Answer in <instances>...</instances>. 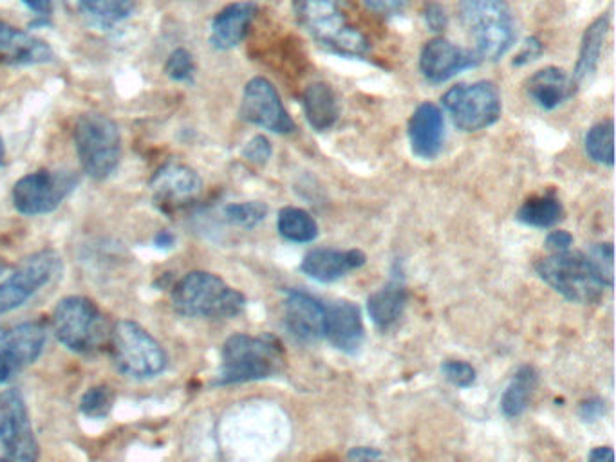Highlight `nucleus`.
<instances>
[{"label": "nucleus", "instance_id": "obj_25", "mask_svg": "<svg viewBox=\"0 0 616 462\" xmlns=\"http://www.w3.org/2000/svg\"><path fill=\"white\" fill-rule=\"evenodd\" d=\"M302 107L309 125L318 132L331 129L340 114L337 94L329 83H309L302 94Z\"/></svg>", "mask_w": 616, "mask_h": 462}, {"label": "nucleus", "instance_id": "obj_7", "mask_svg": "<svg viewBox=\"0 0 616 462\" xmlns=\"http://www.w3.org/2000/svg\"><path fill=\"white\" fill-rule=\"evenodd\" d=\"M111 354L120 372L135 380H150L167 366L163 346L140 323L121 320L111 332Z\"/></svg>", "mask_w": 616, "mask_h": 462}, {"label": "nucleus", "instance_id": "obj_48", "mask_svg": "<svg viewBox=\"0 0 616 462\" xmlns=\"http://www.w3.org/2000/svg\"><path fill=\"white\" fill-rule=\"evenodd\" d=\"M2 161H4V141L0 138V167H2Z\"/></svg>", "mask_w": 616, "mask_h": 462}, {"label": "nucleus", "instance_id": "obj_40", "mask_svg": "<svg viewBox=\"0 0 616 462\" xmlns=\"http://www.w3.org/2000/svg\"><path fill=\"white\" fill-rule=\"evenodd\" d=\"M364 4L375 13L393 17V14L404 11L405 6L409 4V0H364Z\"/></svg>", "mask_w": 616, "mask_h": 462}, {"label": "nucleus", "instance_id": "obj_3", "mask_svg": "<svg viewBox=\"0 0 616 462\" xmlns=\"http://www.w3.org/2000/svg\"><path fill=\"white\" fill-rule=\"evenodd\" d=\"M176 313L188 318H234L246 308V297L208 271H192L172 291Z\"/></svg>", "mask_w": 616, "mask_h": 462}, {"label": "nucleus", "instance_id": "obj_20", "mask_svg": "<svg viewBox=\"0 0 616 462\" xmlns=\"http://www.w3.org/2000/svg\"><path fill=\"white\" fill-rule=\"evenodd\" d=\"M51 46L33 34L0 22V62L10 66H40L53 60Z\"/></svg>", "mask_w": 616, "mask_h": 462}, {"label": "nucleus", "instance_id": "obj_39", "mask_svg": "<svg viewBox=\"0 0 616 462\" xmlns=\"http://www.w3.org/2000/svg\"><path fill=\"white\" fill-rule=\"evenodd\" d=\"M543 51H545L543 42H540L537 37H530V39H526V42L523 43V49H520L519 54L514 58V66L520 68V66L534 62V60H537V58L543 54Z\"/></svg>", "mask_w": 616, "mask_h": 462}, {"label": "nucleus", "instance_id": "obj_47", "mask_svg": "<svg viewBox=\"0 0 616 462\" xmlns=\"http://www.w3.org/2000/svg\"><path fill=\"white\" fill-rule=\"evenodd\" d=\"M155 244L159 250H170L176 244V237L170 231H159L158 235L155 237Z\"/></svg>", "mask_w": 616, "mask_h": 462}, {"label": "nucleus", "instance_id": "obj_37", "mask_svg": "<svg viewBox=\"0 0 616 462\" xmlns=\"http://www.w3.org/2000/svg\"><path fill=\"white\" fill-rule=\"evenodd\" d=\"M242 155H245L250 163L266 164L268 163V159L271 158V143L265 135H256V138H251V140L246 143L245 149H242Z\"/></svg>", "mask_w": 616, "mask_h": 462}, {"label": "nucleus", "instance_id": "obj_34", "mask_svg": "<svg viewBox=\"0 0 616 462\" xmlns=\"http://www.w3.org/2000/svg\"><path fill=\"white\" fill-rule=\"evenodd\" d=\"M586 255H588L589 262L603 280L604 285L612 289L613 282H615V270H613L615 268V251H613V244H609V242L595 244Z\"/></svg>", "mask_w": 616, "mask_h": 462}, {"label": "nucleus", "instance_id": "obj_16", "mask_svg": "<svg viewBox=\"0 0 616 462\" xmlns=\"http://www.w3.org/2000/svg\"><path fill=\"white\" fill-rule=\"evenodd\" d=\"M285 323L289 334L302 343H315L324 337L326 308L311 294L289 291L285 303Z\"/></svg>", "mask_w": 616, "mask_h": 462}, {"label": "nucleus", "instance_id": "obj_27", "mask_svg": "<svg viewBox=\"0 0 616 462\" xmlns=\"http://www.w3.org/2000/svg\"><path fill=\"white\" fill-rule=\"evenodd\" d=\"M77 4L92 26L111 29L129 19L136 0H77Z\"/></svg>", "mask_w": 616, "mask_h": 462}, {"label": "nucleus", "instance_id": "obj_5", "mask_svg": "<svg viewBox=\"0 0 616 462\" xmlns=\"http://www.w3.org/2000/svg\"><path fill=\"white\" fill-rule=\"evenodd\" d=\"M78 159L89 178L103 181L115 172L121 158L120 129L109 116L86 112L72 130Z\"/></svg>", "mask_w": 616, "mask_h": 462}, {"label": "nucleus", "instance_id": "obj_23", "mask_svg": "<svg viewBox=\"0 0 616 462\" xmlns=\"http://www.w3.org/2000/svg\"><path fill=\"white\" fill-rule=\"evenodd\" d=\"M46 346V329L40 323H20L2 340L0 351L17 363L20 371L39 360Z\"/></svg>", "mask_w": 616, "mask_h": 462}, {"label": "nucleus", "instance_id": "obj_26", "mask_svg": "<svg viewBox=\"0 0 616 462\" xmlns=\"http://www.w3.org/2000/svg\"><path fill=\"white\" fill-rule=\"evenodd\" d=\"M607 33H609V14L607 13L593 20L588 29L584 31L577 66H575L574 77H572L575 86H580L584 80L592 77L593 72L597 71Z\"/></svg>", "mask_w": 616, "mask_h": 462}, {"label": "nucleus", "instance_id": "obj_21", "mask_svg": "<svg viewBox=\"0 0 616 462\" xmlns=\"http://www.w3.org/2000/svg\"><path fill=\"white\" fill-rule=\"evenodd\" d=\"M256 14L257 4L251 0H239V2L222 8L213 17L212 28H210V43L219 51L237 48L250 31Z\"/></svg>", "mask_w": 616, "mask_h": 462}, {"label": "nucleus", "instance_id": "obj_50", "mask_svg": "<svg viewBox=\"0 0 616 462\" xmlns=\"http://www.w3.org/2000/svg\"><path fill=\"white\" fill-rule=\"evenodd\" d=\"M0 462H10V461H8V459L6 458H0Z\"/></svg>", "mask_w": 616, "mask_h": 462}, {"label": "nucleus", "instance_id": "obj_13", "mask_svg": "<svg viewBox=\"0 0 616 462\" xmlns=\"http://www.w3.org/2000/svg\"><path fill=\"white\" fill-rule=\"evenodd\" d=\"M239 114L248 123L271 130L275 134H291L295 130V121L286 111L279 91L262 77L251 78L246 83Z\"/></svg>", "mask_w": 616, "mask_h": 462}, {"label": "nucleus", "instance_id": "obj_14", "mask_svg": "<svg viewBox=\"0 0 616 462\" xmlns=\"http://www.w3.org/2000/svg\"><path fill=\"white\" fill-rule=\"evenodd\" d=\"M479 58L473 51L459 48L450 40L438 37L425 43L419 54V69L430 83H445L467 69L477 68Z\"/></svg>", "mask_w": 616, "mask_h": 462}, {"label": "nucleus", "instance_id": "obj_31", "mask_svg": "<svg viewBox=\"0 0 616 462\" xmlns=\"http://www.w3.org/2000/svg\"><path fill=\"white\" fill-rule=\"evenodd\" d=\"M586 152L597 163L613 167L615 163V121H600L593 125L586 134Z\"/></svg>", "mask_w": 616, "mask_h": 462}, {"label": "nucleus", "instance_id": "obj_9", "mask_svg": "<svg viewBox=\"0 0 616 462\" xmlns=\"http://www.w3.org/2000/svg\"><path fill=\"white\" fill-rule=\"evenodd\" d=\"M445 111L453 118L454 125L463 132H477L494 125L501 118V92L496 83H459L445 92Z\"/></svg>", "mask_w": 616, "mask_h": 462}, {"label": "nucleus", "instance_id": "obj_19", "mask_svg": "<svg viewBox=\"0 0 616 462\" xmlns=\"http://www.w3.org/2000/svg\"><path fill=\"white\" fill-rule=\"evenodd\" d=\"M367 257L360 250H332V248H317L304 257L300 270L308 274L309 279L329 284L342 279L351 271L360 270L366 264Z\"/></svg>", "mask_w": 616, "mask_h": 462}, {"label": "nucleus", "instance_id": "obj_28", "mask_svg": "<svg viewBox=\"0 0 616 462\" xmlns=\"http://www.w3.org/2000/svg\"><path fill=\"white\" fill-rule=\"evenodd\" d=\"M537 386V372L534 366H520L516 375L511 378L510 385L506 386L503 394L501 410L506 418H519L530 404L531 394Z\"/></svg>", "mask_w": 616, "mask_h": 462}, {"label": "nucleus", "instance_id": "obj_38", "mask_svg": "<svg viewBox=\"0 0 616 462\" xmlns=\"http://www.w3.org/2000/svg\"><path fill=\"white\" fill-rule=\"evenodd\" d=\"M425 24L429 26L430 31H444L448 24L447 11L439 2H427L424 10Z\"/></svg>", "mask_w": 616, "mask_h": 462}, {"label": "nucleus", "instance_id": "obj_35", "mask_svg": "<svg viewBox=\"0 0 616 462\" xmlns=\"http://www.w3.org/2000/svg\"><path fill=\"white\" fill-rule=\"evenodd\" d=\"M165 72H167V77L172 78L176 82H192L193 74H196V63H193L192 54L188 53L187 49H176L167 58Z\"/></svg>", "mask_w": 616, "mask_h": 462}, {"label": "nucleus", "instance_id": "obj_46", "mask_svg": "<svg viewBox=\"0 0 616 462\" xmlns=\"http://www.w3.org/2000/svg\"><path fill=\"white\" fill-rule=\"evenodd\" d=\"M588 462H615V452L609 446L593 448Z\"/></svg>", "mask_w": 616, "mask_h": 462}, {"label": "nucleus", "instance_id": "obj_10", "mask_svg": "<svg viewBox=\"0 0 616 462\" xmlns=\"http://www.w3.org/2000/svg\"><path fill=\"white\" fill-rule=\"evenodd\" d=\"M80 175L72 170H39L13 187V207L22 215H46L57 210L77 190Z\"/></svg>", "mask_w": 616, "mask_h": 462}, {"label": "nucleus", "instance_id": "obj_29", "mask_svg": "<svg viewBox=\"0 0 616 462\" xmlns=\"http://www.w3.org/2000/svg\"><path fill=\"white\" fill-rule=\"evenodd\" d=\"M277 228L286 241L306 244L318 237V224L302 208L286 207L279 212Z\"/></svg>", "mask_w": 616, "mask_h": 462}, {"label": "nucleus", "instance_id": "obj_41", "mask_svg": "<svg viewBox=\"0 0 616 462\" xmlns=\"http://www.w3.org/2000/svg\"><path fill=\"white\" fill-rule=\"evenodd\" d=\"M572 244H574V235L564 230L552 231L548 239H546V248H548L552 253L568 251Z\"/></svg>", "mask_w": 616, "mask_h": 462}, {"label": "nucleus", "instance_id": "obj_33", "mask_svg": "<svg viewBox=\"0 0 616 462\" xmlns=\"http://www.w3.org/2000/svg\"><path fill=\"white\" fill-rule=\"evenodd\" d=\"M116 394L111 386L98 385L87 390L80 400V410L86 418L103 419L115 406Z\"/></svg>", "mask_w": 616, "mask_h": 462}, {"label": "nucleus", "instance_id": "obj_6", "mask_svg": "<svg viewBox=\"0 0 616 462\" xmlns=\"http://www.w3.org/2000/svg\"><path fill=\"white\" fill-rule=\"evenodd\" d=\"M535 271L546 284L552 285L569 302L589 305L604 297L606 285L589 262L588 255L580 251L552 253L535 264Z\"/></svg>", "mask_w": 616, "mask_h": 462}, {"label": "nucleus", "instance_id": "obj_1", "mask_svg": "<svg viewBox=\"0 0 616 462\" xmlns=\"http://www.w3.org/2000/svg\"><path fill=\"white\" fill-rule=\"evenodd\" d=\"M294 11L297 22L331 53L349 58L369 53V40L347 22L340 0H294Z\"/></svg>", "mask_w": 616, "mask_h": 462}, {"label": "nucleus", "instance_id": "obj_45", "mask_svg": "<svg viewBox=\"0 0 616 462\" xmlns=\"http://www.w3.org/2000/svg\"><path fill=\"white\" fill-rule=\"evenodd\" d=\"M20 369L14 361L6 356L4 352L0 351V385L13 380L14 375L19 374Z\"/></svg>", "mask_w": 616, "mask_h": 462}, {"label": "nucleus", "instance_id": "obj_2", "mask_svg": "<svg viewBox=\"0 0 616 462\" xmlns=\"http://www.w3.org/2000/svg\"><path fill=\"white\" fill-rule=\"evenodd\" d=\"M459 20L476 43L479 60L496 62L516 42V19L506 0H459Z\"/></svg>", "mask_w": 616, "mask_h": 462}, {"label": "nucleus", "instance_id": "obj_4", "mask_svg": "<svg viewBox=\"0 0 616 462\" xmlns=\"http://www.w3.org/2000/svg\"><path fill=\"white\" fill-rule=\"evenodd\" d=\"M285 354L279 343L268 337L236 334L222 345V361L216 385H236L268 380L279 374Z\"/></svg>", "mask_w": 616, "mask_h": 462}, {"label": "nucleus", "instance_id": "obj_22", "mask_svg": "<svg viewBox=\"0 0 616 462\" xmlns=\"http://www.w3.org/2000/svg\"><path fill=\"white\" fill-rule=\"evenodd\" d=\"M575 89L574 78L560 68L540 69L526 83L528 97L546 111L563 106L564 101L574 97Z\"/></svg>", "mask_w": 616, "mask_h": 462}, {"label": "nucleus", "instance_id": "obj_36", "mask_svg": "<svg viewBox=\"0 0 616 462\" xmlns=\"http://www.w3.org/2000/svg\"><path fill=\"white\" fill-rule=\"evenodd\" d=\"M441 374L445 375V380L459 389H468L476 383V369L467 361H445L441 365Z\"/></svg>", "mask_w": 616, "mask_h": 462}, {"label": "nucleus", "instance_id": "obj_11", "mask_svg": "<svg viewBox=\"0 0 616 462\" xmlns=\"http://www.w3.org/2000/svg\"><path fill=\"white\" fill-rule=\"evenodd\" d=\"M62 271L57 251L42 250L20 262L10 279L0 284V314L11 313L24 305L40 288L48 285Z\"/></svg>", "mask_w": 616, "mask_h": 462}, {"label": "nucleus", "instance_id": "obj_12", "mask_svg": "<svg viewBox=\"0 0 616 462\" xmlns=\"http://www.w3.org/2000/svg\"><path fill=\"white\" fill-rule=\"evenodd\" d=\"M0 443L10 462H39V443L19 390H4L0 394Z\"/></svg>", "mask_w": 616, "mask_h": 462}, {"label": "nucleus", "instance_id": "obj_8", "mask_svg": "<svg viewBox=\"0 0 616 462\" xmlns=\"http://www.w3.org/2000/svg\"><path fill=\"white\" fill-rule=\"evenodd\" d=\"M53 331L69 351L91 354L106 340V320L97 303L86 297L60 300L53 311Z\"/></svg>", "mask_w": 616, "mask_h": 462}, {"label": "nucleus", "instance_id": "obj_17", "mask_svg": "<svg viewBox=\"0 0 616 462\" xmlns=\"http://www.w3.org/2000/svg\"><path fill=\"white\" fill-rule=\"evenodd\" d=\"M364 322L357 303L340 300L326 308L324 337L328 338L338 351L355 354L364 343Z\"/></svg>", "mask_w": 616, "mask_h": 462}, {"label": "nucleus", "instance_id": "obj_43", "mask_svg": "<svg viewBox=\"0 0 616 462\" xmlns=\"http://www.w3.org/2000/svg\"><path fill=\"white\" fill-rule=\"evenodd\" d=\"M604 410H606V406H604L603 400H588L584 401L583 404H580V418L584 419V421H588V423H593V421H597V419L603 418Z\"/></svg>", "mask_w": 616, "mask_h": 462}, {"label": "nucleus", "instance_id": "obj_44", "mask_svg": "<svg viewBox=\"0 0 616 462\" xmlns=\"http://www.w3.org/2000/svg\"><path fill=\"white\" fill-rule=\"evenodd\" d=\"M349 461L351 462H386L381 458V453L375 448H352L351 453H349Z\"/></svg>", "mask_w": 616, "mask_h": 462}, {"label": "nucleus", "instance_id": "obj_15", "mask_svg": "<svg viewBox=\"0 0 616 462\" xmlns=\"http://www.w3.org/2000/svg\"><path fill=\"white\" fill-rule=\"evenodd\" d=\"M201 188L202 181L196 170L190 169L187 164L173 163V161L163 164L150 181L155 201L163 210L192 201L201 192Z\"/></svg>", "mask_w": 616, "mask_h": 462}, {"label": "nucleus", "instance_id": "obj_24", "mask_svg": "<svg viewBox=\"0 0 616 462\" xmlns=\"http://www.w3.org/2000/svg\"><path fill=\"white\" fill-rule=\"evenodd\" d=\"M405 303H407V289H405L404 279L400 274H395L380 291H376L367 299V313L378 328L389 329L400 320Z\"/></svg>", "mask_w": 616, "mask_h": 462}, {"label": "nucleus", "instance_id": "obj_30", "mask_svg": "<svg viewBox=\"0 0 616 462\" xmlns=\"http://www.w3.org/2000/svg\"><path fill=\"white\" fill-rule=\"evenodd\" d=\"M564 208L554 195L531 198L519 208L517 221L531 228H552L563 219Z\"/></svg>", "mask_w": 616, "mask_h": 462}, {"label": "nucleus", "instance_id": "obj_18", "mask_svg": "<svg viewBox=\"0 0 616 462\" xmlns=\"http://www.w3.org/2000/svg\"><path fill=\"white\" fill-rule=\"evenodd\" d=\"M409 140L413 154L419 159L438 158L445 143L444 112L434 103H421L409 120Z\"/></svg>", "mask_w": 616, "mask_h": 462}, {"label": "nucleus", "instance_id": "obj_49", "mask_svg": "<svg viewBox=\"0 0 616 462\" xmlns=\"http://www.w3.org/2000/svg\"><path fill=\"white\" fill-rule=\"evenodd\" d=\"M4 271H6L4 260L0 259V274L4 273Z\"/></svg>", "mask_w": 616, "mask_h": 462}, {"label": "nucleus", "instance_id": "obj_42", "mask_svg": "<svg viewBox=\"0 0 616 462\" xmlns=\"http://www.w3.org/2000/svg\"><path fill=\"white\" fill-rule=\"evenodd\" d=\"M22 4L29 11H33L42 24H46L51 19V14H53V0H22Z\"/></svg>", "mask_w": 616, "mask_h": 462}, {"label": "nucleus", "instance_id": "obj_32", "mask_svg": "<svg viewBox=\"0 0 616 462\" xmlns=\"http://www.w3.org/2000/svg\"><path fill=\"white\" fill-rule=\"evenodd\" d=\"M222 215L234 227L251 230V228L259 227L260 222L265 221L266 215H268V207L265 202L259 201L234 202V204L225 207Z\"/></svg>", "mask_w": 616, "mask_h": 462}]
</instances>
